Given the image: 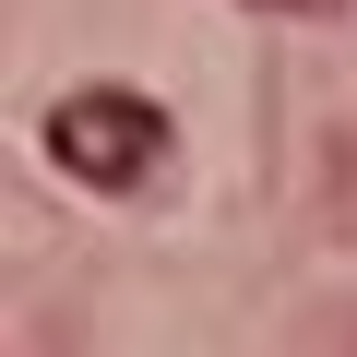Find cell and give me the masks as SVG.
Segmentation results:
<instances>
[{
	"mask_svg": "<svg viewBox=\"0 0 357 357\" xmlns=\"http://www.w3.org/2000/svg\"><path fill=\"white\" fill-rule=\"evenodd\" d=\"M250 13H286V24H333V13H357V0H250Z\"/></svg>",
	"mask_w": 357,
	"mask_h": 357,
	"instance_id": "obj_2",
	"label": "cell"
},
{
	"mask_svg": "<svg viewBox=\"0 0 357 357\" xmlns=\"http://www.w3.org/2000/svg\"><path fill=\"white\" fill-rule=\"evenodd\" d=\"M36 143H48V167L72 191H143L167 167V107L131 96V84H72V96H48Z\"/></svg>",
	"mask_w": 357,
	"mask_h": 357,
	"instance_id": "obj_1",
	"label": "cell"
}]
</instances>
